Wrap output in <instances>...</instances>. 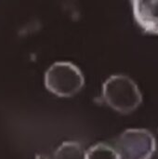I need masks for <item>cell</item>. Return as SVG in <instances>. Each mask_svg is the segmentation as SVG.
Returning <instances> with one entry per match:
<instances>
[{
    "instance_id": "1",
    "label": "cell",
    "mask_w": 158,
    "mask_h": 159,
    "mask_svg": "<svg viewBox=\"0 0 158 159\" xmlns=\"http://www.w3.org/2000/svg\"><path fill=\"white\" fill-rule=\"evenodd\" d=\"M102 98L109 107L123 115L132 113L142 102L138 85L125 75H114L104 82Z\"/></svg>"
},
{
    "instance_id": "2",
    "label": "cell",
    "mask_w": 158,
    "mask_h": 159,
    "mask_svg": "<svg viewBox=\"0 0 158 159\" xmlns=\"http://www.w3.org/2000/svg\"><path fill=\"white\" fill-rule=\"evenodd\" d=\"M84 84L85 79L81 70L72 62H55L45 74L47 89L58 97H73L82 89Z\"/></svg>"
},
{
    "instance_id": "3",
    "label": "cell",
    "mask_w": 158,
    "mask_h": 159,
    "mask_svg": "<svg viewBox=\"0 0 158 159\" xmlns=\"http://www.w3.org/2000/svg\"><path fill=\"white\" fill-rule=\"evenodd\" d=\"M120 159H151L156 149L155 136L144 129H129L115 140Z\"/></svg>"
},
{
    "instance_id": "4",
    "label": "cell",
    "mask_w": 158,
    "mask_h": 159,
    "mask_svg": "<svg viewBox=\"0 0 158 159\" xmlns=\"http://www.w3.org/2000/svg\"><path fill=\"white\" fill-rule=\"evenodd\" d=\"M134 19L146 33L158 34V0H131Z\"/></svg>"
},
{
    "instance_id": "5",
    "label": "cell",
    "mask_w": 158,
    "mask_h": 159,
    "mask_svg": "<svg viewBox=\"0 0 158 159\" xmlns=\"http://www.w3.org/2000/svg\"><path fill=\"white\" fill-rule=\"evenodd\" d=\"M86 152L82 145L74 141L62 143L55 151L53 159H85Z\"/></svg>"
},
{
    "instance_id": "6",
    "label": "cell",
    "mask_w": 158,
    "mask_h": 159,
    "mask_svg": "<svg viewBox=\"0 0 158 159\" xmlns=\"http://www.w3.org/2000/svg\"><path fill=\"white\" fill-rule=\"evenodd\" d=\"M85 159H120V157L115 147L105 143H99L86 151Z\"/></svg>"
}]
</instances>
